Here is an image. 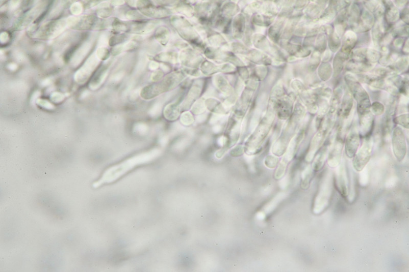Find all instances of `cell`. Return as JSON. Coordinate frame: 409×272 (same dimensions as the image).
Returning a JSON list of instances; mask_svg holds the SVG:
<instances>
[{"instance_id":"1","label":"cell","mask_w":409,"mask_h":272,"mask_svg":"<svg viewBox=\"0 0 409 272\" xmlns=\"http://www.w3.org/2000/svg\"><path fill=\"white\" fill-rule=\"evenodd\" d=\"M162 152L154 149L132 157L119 164L114 165L106 170L100 178L93 185L94 188L109 184L117 180L136 166L148 163L158 158Z\"/></svg>"},{"instance_id":"2","label":"cell","mask_w":409,"mask_h":272,"mask_svg":"<svg viewBox=\"0 0 409 272\" xmlns=\"http://www.w3.org/2000/svg\"><path fill=\"white\" fill-rule=\"evenodd\" d=\"M183 79L180 74H172L166 77L162 82L144 87L141 96L145 99H150L164 92L173 89Z\"/></svg>"},{"instance_id":"3","label":"cell","mask_w":409,"mask_h":272,"mask_svg":"<svg viewBox=\"0 0 409 272\" xmlns=\"http://www.w3.org/2000/svg\"><path fill=\"white\" fill-rule=\"evenodd\" d=\"M332 192L331 177L327 175L323 179L315 198L313 208L314 214H321L327 208L330 202Z\"/></svg>"},{"instance_id":"4","label":"cell","mask_w":409,"mask_h":272,"mask_svg":"<svg viewBox=\"0 0 409 272\" xmlns=\"http://www.w3.org/2000/svg\"><path fill=\"white\" fill-rule=\"evenodd\" d=\"M372 148L373 140L369 136L365 138L353 157V167L356 171L361 172L365 169L371 158Z\"/></svg>"},{"instance_id":"5","label":"cell","mask_w":409,"mask_h":272,"mask_svg":"<svg viewBox=\"0 0 409 272\" xmlns=\"http://www.w3.org/2000/svg\"><path fill=\"white\" fill-rule=\"evenodd\" d=\"M392 145L394 155L398 162L404 159L407 153V145L403 131L399 127L393 131Z\"/></svg>"},{"instance_id":"6","label":"cell","mask_w":409,"mask_h":272,"mask_svg":"<svg viewBox=\"0 0 409 272\" xmlns=\"http://www.w3.org/2000/svg\"><path fill=\"white\" fill-rule=\"evenodd\" d=\"M330 131L322 121L318 129V132L314 135L311 142V146L306 157L307 162H310L314 159L316 154L322 147L324 142Z\"/></svg>"},{"instance_id":"7","label":"cell","mask_w":409,"mask_h":272,"mask_svg":"<svg viewBox=\"0 0 409 272\" xmlns=\"http://www.w3.org/2000/svg\"><path fill=\"white\" fill-rule=\"evenodd\" d=\"M345 152L347 157L353 158L360 145V135L358 127L354 124L349 131L344 143Z\"/></svg>"},{"instance_id":"8","label":"cell","mask_w":409,"mask_h":272,"mask_svg":"<svg viewBox=\"0 0 409 272\" xmlns=\"http://www.w3.org/2000/svg\"><path fill=\"white\" fill-rule=\"evenodd\" d=\"M337 138L330 145L327 158V164L331 168H337L340 164L344 142L342 134L337 132Z\"/></svg>"},{"instance_id":"9","label":"cell","mask_w":409,"mask_h":272,"mask_svg":"<svg viewBox=\"0 0 409 272\" xmlns=\"http://www.w3.org/2000/svg\"><path fill=\"white\" fill-rule=\"evenodd\" d=\"M337 167L335 176L336 186L339 193L346 198L348 195V181L346 169L343 164Z\"/></svg>"},{"instance_id":"10","label":"cell","mask_w":409,"mask_h":272,"mask_svg":"<svg viewBox=\"0 0 409 272\" xmlns=\"http://www.w3.org/2000/svg\"><path fill=\"white\" fill-rule=\"evenodd\" d=\"M374 116L370 111L359 115V126L358 127L360 136L363 137H369L374 125Z\"/></svg>"},{"instance_id":"11","label":"cell","mask_w":409,"mask_h":272,"mask_svg":"<svg viewBox=\"0 0 409 272\" xmlns=\"http://www.w3.org/2000/svg\"><path fill=\"white\" fill-rule=\"evenodd\" d=\"M330 144H326L323 148H322L316 157L315 158L314 163L313 164V169L315 172H318L321 170L327 160L328 155L330 149Z\"/></svg>"},{"instance_id":"12","label":"cell","mask_w":409,"mask_h":272,"mask_svg":"<svg viewBox=\"0 0 409 272\" xmlns=\"http://www.w3.org/2000/svg\"><path fill=\"white\" fill-rule=\"evenodd\" d=\"M353 104L352 99L351 95L347 93L343 101L340 112V115L343 119H347L350 115Z\"/></svg>"},{"instance_id":"13","label":"cell","mask_w":409,"mask_h":272,"mask_svg":"<svg viewBox=\"0 0 409 272\" xmlns=\"http://www.w3.org/2000/svg\"><path fill=\"white\" fill-rule=\"evenodd\" d=\"M164 114L169 120H175L180 114V107L176 103L169 104L164 109Z\"/></svg>"},{"instance_id":"14","label":"cell","mask_w":409,"mask_h":272,"mask_svg":"<svg viewBox=\"0 0 409 272\" xmlns=\"http://www.w3.org/2000/svg\"><path fill=\"white\" fill-rule=\"evenodd\" d=\"M313 168L308 166L302 173V186L304 188H306L310 184V181L313 176Z\"/></svg>"},{"instance_id":"15","label":"cell","mask_w":409,"mask_h":272,"mask_svg":"<svg viewBox=\"0 0 409 272\" xmlns=\"http://www.w3.org/2000/svg\"><path fill=\"white\" fill-rule=\"evenodd\" d=\"M394 122L396 124H398L404 128L408 129V114H404L396 117Z\"/></svg>"},{"instance_id":"16","label":"cell","mask_w":409,"mask_h":272,"mask_svg":"<svg viewBox=\"0 0 409 272\" xmlns=\"http://www.w3.org/2000/svg\"><path fill=\"white\" fill-rule=\"evenodd\" d=\"M181 122L182 124L188 126L191 125L193 122V117L189 112L183 113L181 116Z\"/></svg>"},{"instance_id":"17","label":"cell","mask_w":409,"mask_h":272,"mask_svg":"<svg viewBox=\"0 0 409 272\" xmlns=\"http://www.w3.org/2000/svg\"><path fill=\"white\" fill-rule=\"evenodd\" d=\"M372 111L376 115H379L384 112V108L381 103L375 102L372 105Z\"/></svg>"},{"instance_id":"18","label":"cell","mask_w":409,"mask_h":272,"mask_svg":"<svg viewBox=\"0 0 409 272\" xmlns=\"http://www.w3.org/2000/svg\"><path fill=\"white\" fill-rule=\"evenodd\" d=\"M148 129V127L147 125L143 123L138 124L135 127V131L140 134H145L147 132Z\"/></svg>"}]
</instances>
